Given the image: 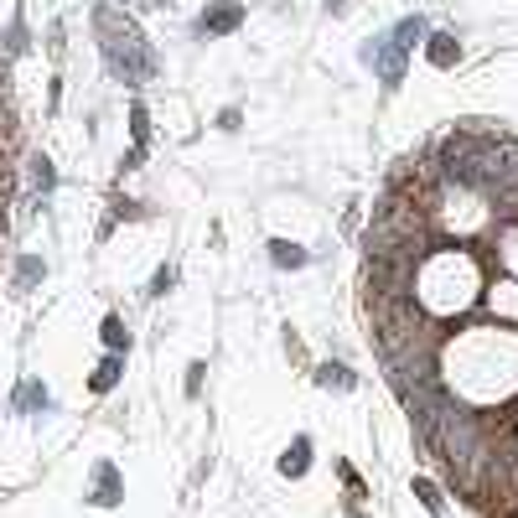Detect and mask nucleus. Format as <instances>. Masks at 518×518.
<instances>
[{
    "label": "nucleus",
    "mask_w": 518,
    "mask_h": 518,
    "mask_svg": "<svg viewBox=\"0 0 518 518\" xmlns=\"http://www.w3.org/2000/svg\"><path fill=\"white\" fill-rule=\"evenodd\" d=\"M425 52H430V62H436V68H451V62L461 57V47H456V37H451V31H436Z\"/></svg>",
    "instance_id": "f257e3e1"
},
{
    "label": "nucleus",
    "mask_w": 518,
    "mask_h": 518,
    "mask_svg": "<svg viewBox=\"0 0 518 518\" xmlns=\"http://www.w3.org/2000/svg\"><path fill=\"white\" fill-rule=\"evenodd\" d=\"M306 461H311V441L300 436V441L286 451V456H280V472H286V477H300V472H306Z\"/></svg>",
    "instance_id": "f03ea898"
},
{
    "label": "nucleus",
    "mask_w": 518,
    "mask_h": 518,
    "mask_svg": "<svg viewBox=\"0 0 518 518\" xmlns=\"http://www.w3.org/2000/svg\"><path fill=\"white\" fill-rule=\"evenodd\" d=\"M270 259L280 264V270H295V264H306V249H295V244H286V239H275V244H270Z\"/></svg>",
    "instance_id": "7ed1b4c3"
},
{
    "label": "nucleus",
    "mask_w": 518,
    "mask_h": 518,
    "mask_svg": "<svg viewBox=\"0 0 518 518\" xmlns=\"http://www.w3.org/2000/svg\"><path fill=\"white\" fill-rule=\"evenodd\" d=\"M239 6H218V11H213V16H203V31H233V26H239Z\"/></svg>",
    "instance_id": "20e7f679"
},
{
    "label": "nucleus",
    "mask_w": 518,
    "mask_h": 518,
    "mask_svg": "<svg viewBox=\"0 0 518 518\" xmlns=\"http://www.w3.org/2000/svg\"><path fill=\"white\" fill-rule=\"evenodd\" d=\"M114 488H120L114 466H98V497H94V503H120V497H114Z\"/></svg>",
    "instance_id": "39448f33"
},
{
    "label": "nucleus",
    "mask_w": 518,
    "mask_h": 518,
    "mask_svg": "<svg viewBox=\"0 0 518 518\" xmlns=\"http://www.w3.org/2000/svg\"><path fill=\"white\" fill-rule=\"evenodd\" d=\"M114 378H120V358H104V363H98V373H94V389L98 394L114 389Z\"/></svg>",
    "instance_id": "423d86ee"
},
{
    "label": "nucleus",
    "mask_w": 518,
    "mask_h": 518,
    "mask_svg": "<svg viewBox=\"0 0 518 518\" xmlns=\"http://www.w3.org/2000/svg\"><path fill=\"white\" fill-rule=\"evenodd\" d=\"M104 342L114 347V353H120V347H130V332H125L120 316H109V322H104Z\"/></svg>",
    "instance_id": "0eeeda50"
},
{
    "label": "nucleus",
    "mask_w": 518,
    "mask_h": 518,
    "mask_svg": "<svg viewBox=\"0 0 518 518\" xmlns=\"http://www.w3.org/2000/svg\"><path fill=\"white\" fill-rule=\"evenodd\" d=\"M316 378H322V383H337V389H353V373H347V368H337V363H327V368L316 373Z\"/></svg>",
    "instance_id": "6e6552de"
},
{
    "label": "nucleus",
    "mask_w": 518,
    "mask_h": 518,
    "mask_svg": "<svg viewBox=\"0 0 518 518\" xmlns=\"http://www.w3.org/2000/svg\"><path fill=\"white\" fill-rule=\"evenodd\" d=\"M420 37H425V21H420V16H415V21H405V26H399V47H415Z\"/></svg>",
    "instance_id": "1a4fd4ad"
},
{
    "label": "nucleus",
    "mask_w": 518,
    "mask_h": 518,
    "mask_svg": "<svg viewBox=\"0 0 518 518\" xmlns=\"http://www.w3.org/2000/svg\"><path fill=\"white\" fill-rule=\"evenodd\" d=\"M415 497H425V508L441 513V497H436V488H430V482H415Z\"/></svg>",
    "instance_id": "9d476101"
},
{
    "label": "nucleus",
    "mask_w": 518,
    "mask_h": 518,
    "mask_svg": "<svg viewBox=\"0 0 518 518\" xmlns=\"http://www.w3.org/2000/svg\"><path fill=\"white\" fill-rule=\"evenodd\" d=\"M171 291V270H156V280H150V295H166Z\"/></svg>",
    "instance_id": "9b49d317"
},
{
    "label": "nucleus",
    "mask_w": 518,
    "mask_h": 518,
    "mask_svg": "<svg viewBox=\"0 0 518 518\" xmlns=\"http://www.w3.org/2000/svg\"><path fill=\"white\" fill-rule=\"evenodd\" d=\"M21 405H47V389H37V383H26V389H21Z\"/></svg>",
    "instance_id": "f8f14e48"
}]
</instances>
